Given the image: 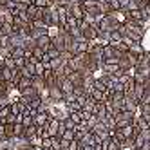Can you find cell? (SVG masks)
Here are the masks:
<instances>
[{"label":"cell","mask_w":150,"mask_h":150,"mask_svg":"<svg viewBox=\"0 0 150 150\" xmlns=\"http://www.w3.org/2000/svg\"><path fill=\"white\" fill-rule=\"evenodd\" d=\"M114 117H116V127H117V128H123V127L130 125V123L134 121L136 112H130V110H121V112H117Z\"/></svg>","instance_id":"6da1fadb"},{"label":"cell","mask_w":150,"mask_h":150,"mask_svg":"<svg viewBox=\"0 0 150 150\" xmlns=\"http://www.w3.org/2000/svg\"><path fill=\"white\" fill-rule=\"evenodd\" d=\"M36 45L42 47L44 51H49L52 47V38H51V35H42L40 38H36Z\"/></svg>","instance_id":"7a4b0ae2"},{"label":"cell","mask_w":150,"mask_h":150,"mask_svg":"<svg viewBox=\"0 0 150 150\" xmlns=\"http://www.w3.org/2000/svg\"><path fill=\"white\" fill-rule=\"evenodd\" d=\"M128 51H130L132 54H136V56H143L145 52H146V49H145V45H143V42H134Z\"/></svg>","instance_id":"3957f363"},{"label":"cell","mask_w":150,"mask_h":150,"mask_svg":"<svg viewBox=\"0 0 150 150\" xmlns=\"http://www.w3.org/2000/svg\"><path fill=\"white\" fill-rule=\"evenodd\" d=\"M145 91H146V87H145V83H136V87H134V96L141 101L143 100V96H145Z\"/></svg>","instance_id":"277c9868"},{"label":"cell","mask_w":150,"mask_h":150,"mask_svg":"<svg viewBox=\"0 0 150 150\" xmlns=\"http://www.w3.org/2000/svg\"><path fill=\"white\" fill-rule=\"evenodd\" d=\"M80 25V20L74 16V15H67V29H74V27H78Z\"/></svg>","instance_id":"5b68a950"},{"label":"cell","mask_w":150,"mask_h":150,"mask_svg":"<svg viewBox=\"0 0 150 150\" xmlns=\"http://www.w3.org/2000/svg\"><path fill=\"white\" fill-rule=\"evenodd\" d=\"M35 72H36V76H44V72H45V65H44V62L38 60L35 63Z\"/></svg>","instance_id":"8992f818"},{"label":"cell","mask_w":150,"mask_h":150,"mask_svg":"<svg viewBox=\"0 0 150 150\" xmlns=\"http://www.w3.org/2000/svg\"><path fill=\"white\" fill-rule=\"evenodd\" d=\"M143 145H145V139H143V136H136L134 137V148L136 150H139V148H143Z\"/></svg>","instance_id":"52a82bcc"},{"label":"cell","mask_w":150,"mask_h":150,"mask_svg":"<svg viewBox=\"0 0 150 150\" xmlns=\"http://www.w3.org/2000/svg\"><path fill=\"white\" fill-rule=\"evenodd\" d=\"M44 54H45V51L42 49V47H38V45H36V47L33 49V56H35L36 60H42V58H44Z\"/></svg>","instance_id":"ba28073f"},{"label":"cell","mask_w":150,"mask_h":150,"mask_svg":"<svg viewBox=\"0 0 150 150\" xmlns=\"http://www.w3.org/2000/svg\"><path fill=\"white\" fill-rule=\"evenodd\" d=\"M110 7H112V11H121V4H120V0H110Z\"/></svg>","instance_id":"9c48e42d"},{"label":"cell","mask_w":150,"mask_h":150,"mask_svg":"<svg viewBox=\"0 0 150 150\" xmlns=\"http://www.w3.org/2000/svg\"><path fill=\"white\" fill-rule=\"evenodd\" d=\"M139 103H150V85L146 87V91H145V96H143V100L139 101Z\"/></svg>","instance_id":"30bf717a"},{"label":"cell","mask_w":150,"mask_h":150,"mask_svg":"<svg viewBox=\"0 0 150 150\" xmlns=\"http://www.w3.org/2000/svg\"><path fill=\"white\" fill-rule=\"evenodd\" d=\"M134 9H139V6H137V2H134V0H130V4H128L127 11H134Z\"/></svg>","instance_id":"8fae6325"},{"label":"cell","mask_w":150,"mask_h":150,"mask_svg":"<svg viewBox=\"0 0 150 150\" xmlns=\"http://www.w3.org/2000/svg\"><path fill=\"white\" fill-rule=\"evenodd\" d=\"M120 4H121V9H127L128 4H130V0H120Z\"/></svg>","instance_id":"7c38bea8"},{"label":"cell","mask_w":150,"mask_h":150,"mask_svg":"<svg viewBox=\"0 0 150 150\" xmlns=\"http://www.w3.org/2000/svg\"><path fill=\"white\" fill-rule=\"evenodd\" d=\"M6 4H7V0H0V9H2V11L6 9Z\"/></svg>","instance_id":"4fadbf2b"},{"label":"cell","mask_w":150,"mask_h":150,"mask_svg":"<svg viewBox=\"0 0 150 150\" xmlns=\"http://www.w3.org/2000/svg\"><path fill=\"white\" fill-rule=\"evenodd\" d=\"M143 150H150V141H145V145H143Z\"/></svg>","instance_id":"5bb4252c"},{"label":"cell","mask_w":150,"mask_h":150,"mask_svg":"<svg viewBox=\"0 0 150 150\" xmlns=\"http://www.w3.org/2000/svg\"><path fill=\"white\" fill-rule=\"evenodd\" d=\"M103 2H110V0H103Z\"/></svg>","instance_id":"9a60e30c"},{"label":"cell","mask_w":150,"mask_h":150,"mask_svg":"<svg viewBox=\"0 0 150 150\" xmlns=\"http://www.w3.org/2000/svg\"><path fill=\"white\" fill-rule=\"evenodd\" d=\"M96 2H103V0H96Z\"/></svg>","instance_id":"2e32d148"},{"label":"cell","mask_w":150,"mask_h":150,"mask_svg":"<svg viewBox=\"0 0 150 150\" xmlns=\"http://www.w3.org/2000/svg\"><path fill=\"white\" fill-rule=\"evenodd\" d=\"M148 128H150V121H148Z\"/></svg>","instance_id":"e0dca14e"},{"label":"cell","mask_w":150,"mask_h":150,"mask_svg":"<svg viewBox=\"0 0 150 150\" xmlns=\"http://www.w3.org/2000/svg\"><path fill=\"white\" fill-rule=\"evenodd\" d=\"M139 150H143V148H139Z\"/></svg>","instance_id":"ac0fdd59"}]
</instances>
